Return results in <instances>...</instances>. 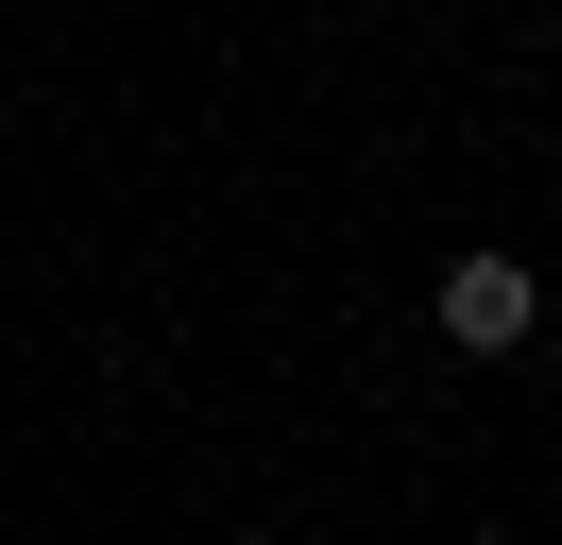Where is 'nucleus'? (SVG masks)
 <instances>
[{"label": "nucleus", "instance_id": "f257e3e1", "mask_svg": "<svg viewBox=\"0 0 562 545\" xmlns=\"http://www.w3.org/2000/svg\"><path fill=\"white\" fill-rule=\"evenodd\" d=\"M528 324H546L528 256H443V341H460V358H512Z\"/></svg>", "mask_w": 562, "mask_h": 545}]
</instances>
